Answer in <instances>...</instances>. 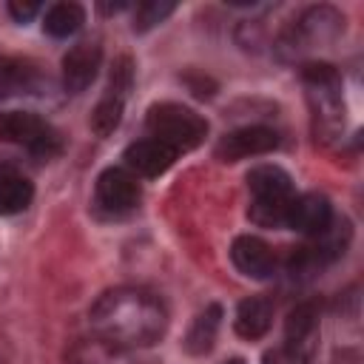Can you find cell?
<instances>
[{"mask_svg": "<svg viewBox=\"0 0 364 364\" xmlns=\"http://www.w3.org/2000/svg\"><path fill=\"white\" fill-rule=\"evenodd\" d=\"M88 324L94 336L125 350H139L156 344L165 336L168 310L156 293L122 284L97 296L88 310Z\"/></svg>", "mask_w": 364, "mask_h": 364, "instance_id": "1", "label": "cell"}, {"mask_svg": "<svg viewBox=\"0 0 364 364\" xmlns=\"http://www.w3.org/2000/svg\"><path fill=\"white\" fill-rule=\"evenodd\" d=\"M304 97L310 105V122H313V136L321 145H330L341 139L344 131V88H341V74L330 63H301L299 65Z\"/></svg>", "mask_w": 364, "mask_h": 364, "instance_id": "2", "label": "cell"}, {"mask_svg": "<svg viewBox=\"0 0 364 364\" xmlns=\"http://www.w3.org/2000/svg\"><path fill=\"white\" fill-rule=\"evenodd\" d=\"M344 31V14L333 6H307L301 9L290 23L279 28V34L270 40L273 54L282 63H296L313 48H321L333 43Z\"/></svg>", "mask_w": 364, "mask_h": 364, "instance_id": "3", "label": "cell"}, {"mask_svg": "<svg viewBox=\"0 0 364 364\" xmlns=\"http://www.w3.org/2000/svg\"><path fill=\"white\" fill-rule=\"evenodd\" d=\"M247 219L259 228H284L287 210L296 199V185L290 173L279 165H256L247 171Z\"/></svg>", "mask_w": 364, "mask_h": 364, "instance_id": "4", "label": "cell"}, {"mask_svg": "<svg viewBox=\"0 0 364 364\" xmlns=\"http://www.w3.org/2000/svg\"><path fill=\"white\" fill-rule=\"evenodd\" d=\"M148 136L165 142L176 154H188L199 148L208 136V119L182 102H154L145 114Z\"/></svg>", "mask_w": 364, "mask_h": 364, "instance_id": "5", "label": "cell"}, {"mask_svg": "<svg viewBox=\"0 0 364 364\" xmlns=\"http://www.w3.org/2000/svg\"><path fill=\"white\" fill-rule=\"evenodd\" d=\"M0 139L23 148L37 162H51L63 154L60 131L34 111H0Z\"/></svg>", "mask_w": 364, "mask_h": 364, "instance_id": "6", "label": "cell"}, {"mask_svg": "<svg viewBox=\"0 0 364 364\" xmlns=\"http://www.w3.org/2000/svg\"><path fill=\"white\" fill-rule=\"evenodd\" d=\"M318 350V307L299 301L284 318V341L264 355V364H310Z\"/></svg>", "mask_w": 364, "mask_h": 364, "instance_id": "7", "label": "cell"}, {"mask_svg": "<svg viewBox=\"0 0 364 364\" xmlns=\"http://www.w3.org/2000/svg\"><path fill=\"white\" fill-rule=\"evenodd\" d=\"M134 74H136V68H134V60H131L128 54H119V57L111 63L108 85H105L102 97L97 100V105H94V111H91V119H88L91 131H94L100 139L111 136V134L119 128L122 114H125L128 94H131V88H134Z\"/></svg>", "mask_w": 364, "mask_h": 364, "instance_id": "8", "label": "cell"}, {"mask_svg": "<svg viewBox=\"0 0 364 364\" xmlns=\"http://www.w3.org/2000/svg\"><path fill=\"white\" fill-rule=\"evenodd\" d=\"M139 199H142L139 179L125 165H111L94 182L91 208L102 219H122L139 208Z\"/></svg>", "mask_w": 364, "mask_h": 364, "instance_id": "9", "label": "cell"}, {"mask_svg": "<svg viewBox=\"0 0 364 364\" xmlns=\"http://www.w3.org/2000/svg\"><path fill=\"white\" fill-rule=\"evenodd\" d=\"M48 74L28 57L0 54V100L14 97H43L48 94Z\"/></svg>", "mask_w": 364, "mask_h": 364, "instance_id": "10", "label": "cell"}, {"mask_svg": "<svg viewBox=\"0 0 364 364\" xmlns=\"http://www.w3.org/2000/svg\"><path fill=\"white\" fill-rule=\"evenodd\" d=\"M279 148V134L267 125H242L228 131L225 136H219L213 156L219 162H239V159H250V156H262Z\"/></svg>", "mask_w": 364, "mask_h": 364, "instance_id": "11", "label": "cell"}, {"mask_svg": "<svg viewBox=\"0 0 364 364\" xmlns=\"http://www.w3.org/2000/svg\"><path fill=\"white\" fill-rule=\"evenodd\" d=\"M102 65V46L100 40H80L74 43L60 63V80L65 94H82L94 80Z\"/></svg>", "mask_w": 364, "mask_h": 364, "instance_id": "12", "label": "cell"}, {"mask_svg": "<svg viewBox=\"0 0 364 364\" xmlns=\"http://www.w3.org/2000/svg\"><path fill=\"white\" fill-rule=\"evenodd\" d=\"M333 219H336V213H333L330 199L324 193L310 191V193H296V199H293V205L287 210L284 228H290V230L313 239V236L324 233L333 225Z\"/></svg>", "mask_w": 364, "mask_h": 364, "instance_id": "13", "label": "cell"}, {"mask_svg": "<svg viewBox=\"0 0 364 364\" xmlns=\"http://www.w3.org/2000/svg\"><path fill=\"white\" fill-rule=\"evenodd\" d=\"M176 151L168 148L165 142L154 139V136H142L136 142H131L122 154L125 159V168L139 179H154V176H162L173 162H176Z\"/></svg>", "mask_w": 364, "mask_h": 364, "instance_id": "14", "label": "cell"}, {"mask_svg": "<svg viewBox=\"0 0 364 364\" xmlns=\"http://www.w3.org/2000/svg\"><path fill=\"white\" fill-rule=\"evenodd\" d=\"M230 262L247 279H270L276 273V256H273L270 245L253 233H242L233 239Z\"/></svg>", "mask_w": 364, "mask_h": 364, "instance_id": "15", "label": "cell"}, {"mask_svg": "<svg viewBox=\"0 0 364 364\" xmlns=\"http://www.w3.org/2000/svg\"><path fill=\"white\" fill-rule=\"evenodd\" d=\"M63 364H139V361L134 358V350L117 347L100 336H85L65 350Z\"/></svg>", "mask_w": 364, "mask_h": 364, "instance_id": "16", "label": "cell"}, {"mask_svg": "<svg viewBox=\"0 0 364 364\" xmlns=\"http://www.w3.org/2000/svg\"><path fill=\"white\" fill-rule=\"evenodd\" d=\"M34 199V182L11 162H0V216L23 213Z\"/></svg>", "mask_w": 364, "mask_h": 364, "instance_id": "17", "label": "cell"}, {"mask_svg": "<svg viewBox=\"0 0 364 364\" xmlns=\"http://www.w3.org/2000/svg\"><path fill=\"white\" fill-rule=\"evenodd\" d=\"M273 324V301L267 296H247L239 301L236 316H233V330L236 336L256 341L262 336H267Z\"/></svg>", "mask_w": 364, "mask_h": 364, "instance_id": "18", "label": "cell"}, {"mask_svg": "<svg viewBox=\"0 0 364 364\" xmlns=\"http://www.w3.org/2000/svg\"><path fill=\"white\" fill-rule=\"evenodd\" d=\"M85 23V9L74 0H63V3H51L43 11V31L54 40H68L74 37Z\"/></svg>", "mask_w": 364, "mask_h": 364, "instance_id": "19", "label": "cell"}, {"mask_svg": "<svg viewBox=\"0 0 364 364\" xmlns=\"http://www.w3.org/2000/svg\"><path fill=\"white\" fill-rule=\"evenodd\" d=\"M219 324H222V307L213 301L205 310H199L196 318L191 321L188 336H185V350L191 355L210 353L213 350V341H216V333H219Z\"/></svg>", "mask_w": 364, "mask_h": 364, "instance_id": "20", "label": "cell"}, {"mask_svg": "<svg viewBox=\"0 0 364 364\" xmlns=\"http://www.w3.org/2000/svg\"><path fill=\"white\" fill-rule=\"evenodd\" d=\"M173 3H159V0H148V3H139L134 9V31L136 34H145L151 28H156L159 23H165L171 14H173Z\"/></svg>", "mask_w": 364, "mask_h": 364, "instance_id": "21", "label": "cell"}, {"mask_svg": "<svg viewBox=\"0 0 364 364\" xmlns=\"http://www.w3.org/2000/svg\"><path fill=\"white\" fill-rule=\"evenodd\" d=\"M182 80H185L188 91H191L193 97H199V100H205V97H213V91H216V82H213L210 77H205L202 71H188Z\"/></svg>", "mask_w": 364, "mask_h": 364, "instance_id": "22", "label": "cell"}, {"mask_svg": "<svg viewBox=\"0 0 364 364\" xmlns=\"http://www.w3.org/2000/svg\"><path fill=\"white\" fill-rule=\"evenodd\" d=\"M6 11L14 17V23H28L34 14L43 11V6H40V3H17V0H14V3L6 6Z\"/></svg>", "mask_w": 364, "mask_h": 364, "instance_id": "23", "label": "cell"}, {"mask_svg": "<svg viewBox=\"0 0 364 364\" xmlns=\"http://www.w3.org/2000/svg\"><path fill=\"white\" fill-rule=\"evenodd\" d=\"M122 9H128V3H100V11L102 14H117Z\"/></svg>", "mask_w": 364, "mask_h": 364, "instance_id": "24", "label": "cell"}, {"mask_svg": "<svg viewBox=\"0 0 364 364\" xmlns=\"http://www.w3.org/2000/svg\"><path fill=\"white\" fill-rule=\"evenodd\" d=\"M228 364H245V361H239V358H233V361H228Z\"/></svg>", "mask_w": 364, "mask_h": 364, "instance_id": "25", "label": "cell"}, {"mask_svg": "<svg viewBox=\"0 0 364 364\" xmlns=\"http://www.w3.org/2000/svg\"><path fill=\"white\" fill-rule=\"evenodd\" d=\"M0 364H3V358H0Z\"/></svg>", "mask_w": 364, "mask_h": 364, "instance_id": "26", "label": "cell"}]
</instances>
